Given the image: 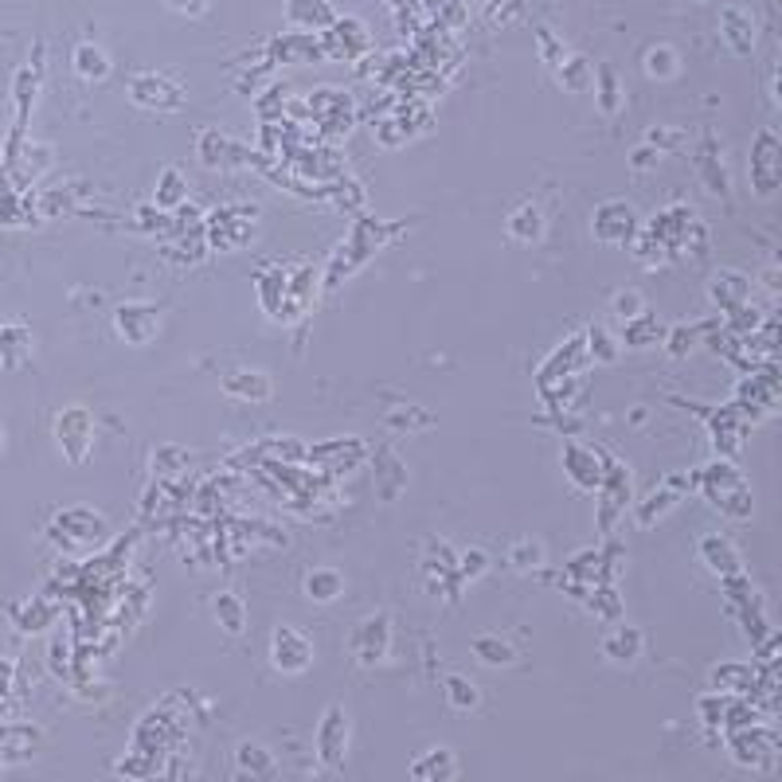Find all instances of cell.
I'll use <instances>...</instances> for the list:
<instances>
[{
    "instance_id": "5bb4252c",
    "label": "cell",
    "mask_w": 782,
    "mask_h": 782,
    "mask_svg": "<svg viewBox=\"0 0 782 782\" xmlns=\"http://www.w3.org/2000/svg\"><path fill=\"white\" fill-rule=\"evenodd\" d=\"M387 646H392V619H387V614H376V619L360 622L356 634H352V654H356L360 666H376V661H384Z\"/></svg>"
},
{
    "instance_id": "2e32d148",
    "label": "cell",
    "mask_w": 782,
    "mask_h": 782,
    "mask_svg": "<svg viewBox=\"0 0 782 782\" xmlns=\"http://www.w3.org/2000/svg\"><path fill=\"white\" fill-rule=\"evenodd\" d=\"M219 387H224V396L239 399V404H267L274 396V379L259 369L227 372V376H219Z\"/></svg>"
},
{
    "instance_id": "8fae6325",
    "label": "cell",
    "mask_w": 782,
    "mask_h": 782,
    "mask_svg": "<svg viewBox=\"0 0 782 782\" xmlns=\"http://www.w3.org/2000/svg\"><path fill=\"white\" fill-rule=\"evenodd\" d=\"M254 224H259L254 204L219 207V216H212V243L216 247H243L247 239L254 235Z\"/></svg>"
},
{
    "instance_id": "60d3db41",
    "label": "cell",
    "mask_w": 782,
    "mask_h": 782,
    "mask_svg": "<svg viewBox=\"0 0 782 782\" xmlns=\"http://www.w3.org/2000/svg\"><path fill=\"white\" fill-rule=\"evenodd\" d=\"M239 771H254V779L251 782H270L274 779V759H270V751L267 747H259V744H243L239 747Z\"/></svg>"
},
{
    "instance_id": "c3c4849f",
    "label": "cell",
    "mask_w": 782,
    "mask_h": 782,
    "mask_svg": "<svg viewBox=\"0 0 782 782\" xmlns=\"http://www.w3.org/2000/svg\"><path fill=\"white\" fill-rule=\"evenodd\" d=\"M427 9H431V16L439 20V24H450V27H458L462 20H466V4H462V0H427Z\"/></svg>"
},
{
    "instance_id": "4fadbf2b",
    "label": "cell",
    "mask_w": 782,
    "mask_h": 782,
    "mask_svg": "<svg viewBox=\"0 0 782 782\" xmlns=\"http://www.w3.org/2000/svg\"><path fill=\"white\" fill-rule=\"evenodd\" d=\"M317 751H321V763L341 767L344 751H349V712L341 704L325 712L321 724H317Z\"/></svg>"
},
{
    "instance_id": "44dd1931",
    "label": "cell",
    "mask_w": 782,
    "mask_h": 782,
    "mask_svg": "<svg viewBox=\"0 0 782 782\" xmlns=\"http://www.w3.org/2000/svg\"><path fill=\"white\" fill-rule=\"evenodd\" d=\"M544 231H548V219H544V207H540L536 200L517 204L513 212H509V219H505V235H509L513 243L532 247L544 239Z\"/></svg>"
},
{
    "instance_id": "db71d44e",
    "label": "cell",
    "mask_w": 782,
    "mask_h": 782,
    "mask_svg": "<svg viewBox=\"0 0 782 782\" xmlns=\"http://www.w3.org/2000/svg\"><path fill=\"white\" fill-rule=\"evenodd\" d=\"M337 200H341V204H352V207H364V189L344 177L341 184H337Z\"/></svg>"
},
{
    "instance_id": "83f0119b",
    "label": "cell",
    "mask_w": 782,
    "mask_h": 782,
    "mask_svg": "<svg viewBox=\"0 0 782 782\" xmlns=\"http://www.w3.org/2000/svg\"><path fill=\"white\" fill-rule=\"evenodd\" d=\"M212 614H216V626L224 630V634H231V638H239V634L247 630V603H243V594L216 591V594H212Z\"/></svg>"
},
{
    "instance_id": "52a82bcc",
    "label": "cell",
    "mask_w": 782,
    "mask_h": 782,
    "mask_svg": "<svg viewBox=\"0 0 782 782\" xmlns=\"http://www.w3.org/2000/svg\"><path fill=\"white\" fill-rule=\"evenodd\" d=\"M270 666L286 677L306 673L314 666V642L297 626H274V634H270Z\"/></svg>"
},
{
    "instance_id": "e0dca14e",
    "label": "cell",
    "mask_w": 782,
    "mask_h": 782,
    "mask_svg": "<svg viewBox=\"0 0 782 782\" xmlns=\"http://www.w3.org/2000/svg\"><path fill=\"white\" fill-rule=\"evenodd\" d=\"M603 450H587L579 442H567L564 446V474L576 489H599L603 481V462H599Z\"/></svg>"
},
{
    "instance_id": "8992f818",
    "label": "cell",
    "mask_w": 782,
    "mask_h": 782,
    "mask_svg": "<svg viewBox=\"0 0 782 782\" xmlns=\"http://www.w3.org/2000/svg\"><path fill=\"white\" fill-rule=\"evenodd\" d=\"M642 231V219L634 212V204L626 200H607V204L594 207L591 216V235L603 247H630V239Z\"/></svg>"
},
{
    "instance_id": "f5cc1de1",
    "label": "cell",
    "mask_w": 782,
    "mask_h": 782,
    "mask_svg": "<svg viewBox=\"0 0 782 782\" xmlns=\"http://www.w3.org/2000/svg\"><path fill=\"white\" fill-rule=\"evenodd\" d=\"M657 157H661V154H657L654 145H649V141H642L638 149H634V154H630V169H634V172H646L649 165H657Z\"/></svg>"
},
{
    "instance_id": "f907efd6",
    "label": "cell",
    "mask_w": 782,
    "mask_h": 782,
    "mask_svg": "<svg viewBox=\"0 0 782 782\" xmlns=\"http://www.w3.org/2000/svg\"><path fill=\"white\" fill-rule=\"evenodd\" d=\"M212 4H216V0H165V9L177 12V16H189V20L207 16V12H212Z\"/></svg>"
},
{
    "instance_id": "484cf974",
    "label": "cell",
    "mask_w": 782,
    "mask_h": 782,
    "mask_svg": "<svg viewBox=\"0 0 782 782\" xmlns=\"http://www.w3.org/2000/svg\"><path fill=\"white\" fill-rule=\"evenodd\" d=\"M642 646H646V638H642V630L638 626H614L611 634L603 638V654H607V661H614V666H634L642 657Z\"/></svg>"
},
{
    "instance_id": "ab89813d",
    "label": "cell",
    "mask_w": 782,
    "mask_h": 782,
    "mask_svg": "<svg viewBox=\"0 0 782 782\" xmlns=\"http://www.w3.org/2000/svg\"><path fill=\"white\" fill-rule=\"evenodd\" d=\"M646 294L642 290H634V286H622V290H614L611 294V317L614 321H634V317H642L646 314Z\"/></svg>"
},
{
    "instance_id": "11a10c76",
    "label": "cell",
    "mask_w": 782,
    "mask_h": 782,
    "mask_svg": "<svg viewBox=\"0 0 782 782\" xmlns=\"http://www.w3.org/2000/svg\"><path fill=\"white\" fill-rule=\"evenodd\" d=\"M0 450H4V427H0Z\"/></svg>"
},
{
    "instance_id": "6da1fadb",
    "label": "cell",
    "mask_w": 782,
    "mask_h": 782,
    "mask_svg": "<svg viewBox=\"0 0 782 782\" xmlns=\"http://www.w3.org/2000/svg\"><path fill=\"white\" fill-rule=\"evenodd\" d=\"M696 486H701V494L709 497L712 505H716L719 513L732 517V521H744V517H751V489H747V477L739 474V466L732 458H719L712 462V466H704L701 474H696Z\"/></svg>"
},
{
    "instance_id": "7dc6e473",
    "label": "cell",
    "mask_w": 782,
    "mask_h": 782,
    "mask_svg": "<svg viewBox=\"0 0 782 782\" xmlns=\"http://www.w3.org/2000/svg\"><path fill=\"white\" fill-rule=\"evenodd\" d=\"M52 619H55L52 607L39 603V599H32V603L16 607V626H20V630H44Z\"/></svg>"
},
{
    "instance_id": "30bf717a",
    "label": "cell",
    "mask_w": 782,
    "mask_h": 782,
    "mask_svg": "<svg viewBox=\"0 0 782 782\" xmlns=\"http://www.w3.org/2000/svg\"><path fill=\"white\" fill-rule=\"evenodd\" d=\"M716 32L724 39L732 55L747 59V55H756V39H759V27H756V16L739 4H728V9H719V20H716Z\"/></svg>"
},
{
    "instance_id": "1f68e13d",
    "label": "cell",
    "mask_w": 782,
    "mask_h": 782,
    "mask_svg": "<svg viewBox=\"0 0 782 782\" xmlns=\"http://www.w3.org/2000/svg\"><path fill=\"white\" fill-rule=\"evenodd\" d=\"M36 196L16 189H0V227H32L36 224Z\"/></svg>"
},
{
    "instance_id": "836d02e7",
    "label": "cell",
    "mask_w": 782,
    "mask_h": 782,
    "mask_svg": "<svg viewBox=\"0 0 782 782\" xmlns=\"http://www.w3.org/2000/svg\"><path fill=\"white\" fill-rule=\"evenodd\" d=\"M544 564H548V548H544V540L521 536L513 548H509V567H513L517 576H532V571H540Z\"/></svg>"
},
{
    "instance_id": "f1b7e54d",
    "label": "cell",
    "mask_w": 782,
    "mask_h": 782,
    "mask_svg": "<svg viewBox=\"0 0 782 782\" xmlns=\"http://www.w3.org/2000/svg\"><path fill=\"white\" fill-rule=\"evenodd\" d=\"M642 71L654 82L677 79V75H681V52H677L673 44H649L646 52H642Z\"/></svg>"
},
{
    "instance_id": "277c9868",
    "label": "cell",
    "mask_w": 782,
    "mask_h": 782,
    "mask_svg": "<svg viewBox=\"0 0 782 782\" xmlns=\"http://www.w3.org/2000/svg\"><path fill=\"white\" fill-rule=\"evenodd\" d=\"M55 446H59V454H64L71 466H82V462L94 454V439H99V431H94V415L87 411V407H64V411L55 415Z\"/></svg>"
},
{
    "instance_id": "b9f144b4",
    "label": "cell",
    "mask_w": 782,
    "mask_h": 782,
    "mask_svg": "<svg viewBox=\"0 0 782 782\" xmlns=\"http://www.w3.org/2000/svg\"><path fill=\"white\" fill-rule=\"evenodd\" d=\"M474 654L477 661H486V666H513L517 661V649L505 638H497V634H481V638L474 642Z\"/></svg>"
},
{
    "instance_id": "ba28073f",
    "label": "cell",
    "mask_w": 782,
    "mask_h": 782,
    "mask_svg": "<svg viewBox=\"0 0 782 782\" xmlns=\"http://www.w3.org/2000/svg\"><path fill=\"white\" fill-rule=\"evenodd\" d=\"M317 44H321V55H329V59H360V55L372 52V36L369 27L360 24L356 16H337L333 24L325 27V32H317Z\"/></svg>"
},
{
    "instance_id": "9f6ffc18",
    "label": "cell",
    "mask_w": 782,
    "mask_h": 782,
    "mask_svg": "<svg viewBox=\"0 0 782 782\" xmlns=\"http://www.w3.org/2000/svg\"><path fill=\"white\" fill-rule=\"evenodd\" d=\"M696 4H712V0H696Z\"/></svg>"
},
{
    "instance_id": "bcb514c9",
    "label": "cell",
    "mask_w": 782,
    "mask_h": 782,
    "mask_svg": "<svg viewBox=\"0 0 782 782\" xmlns=\"http://www.w3.org/2000/svg\"><path fill=\"white\" fill-rule=\"evenodd\" d=\"M446 701H450V709H458V712H469V709H477V689L466 681V677H458V673H450L446 677Z\"/></svg>"
},
{
    "instance_id": "9c48e42d",
    "label": "cell",
    "mask_w": 782,
    "mask_h": 782,
    "mask_svg": "<svg viewBox=\"0 0 782 782\" xmlns=\"http://www.w3.org/2000/svg\"><path fill=\"white\" fill-rule=\"evenodd\" d=\"M129 102L141 110H180L184 106V87L169 75L141 71L129 79Z\"/></svg>"
},
{
    "instance_id": "e575fe53",
    "label": "cell",
    "mask_w": 782,
    "mask_h": 782,
    "mask_svg": "<svg viewBox=\"0 0 782 782\" xmlns=\"http://www.w3.org/2000/svg\"><path fill=\"white\" fill-rule=\"evenodd\" d=\"M79 196H82V184H67V189H47L44 196H36V216L39 219H55V216H67L79 207Z\"/></svg>"
},
{
    "instance_id": "f546056e",
    "label": "cell",
    "mask_w": 782,
    "mask_h": 782,
    "mask_svg": "<svg viewBox=\"0 0 782 782\" xmlns=\"http://www.w3.org/2000/svg\"><path fill=\"white\" fill-rule=\"evenodd\" d=\"M661 337H666V325L657 321L654 314H642V317H634V321H626L622 325V333H619V344L622 349H654V344H661Z\"/></svg>"
},
{
    "instance_id": "ee69618b",
    "label": "cell",
    "mask_w": 782,
    "mask_h": 782,
    "mask_svg": "<svg viewBox=\"0 0 782 782\" xmlns=\"http://www.w3.org/2000/svg\"><path fill=\"white\" fill-rule=\"evenodd\" d=\"M696 169L704 172V184L719 196H728V180H724V161L716 157V145H709L701 157H696Z\"/></svg>"
},
{
    "instance_id": "5b68a950",
    "label": "cell",
    "mask_w": 782,
    "mask_h": 782,
    "mask_svg": "<svg viewBox=\"0 0 782 782\" xmlns=\"http://www.w3.org/2000/svg\"><path fill=\"white\" fill-rule=\"evenodd\" d=\"M161 329H165V306H157V302H126V306L114 309L117 341L141 349V344L157 341Z\"/></svg>"
},
{
    "instance_id": "d6986e66",
    "label": "cell",
    "mask_w": 782,
    "mask_h": 782,
    "mask_svg": "<svg viewBox=\"0 0 782 782\" xmlns=\"http://www.w3.org/2000/svg\"><path fill=\"white\" fill-rule=\"evenodd\" d=\"M4 169L16 172V192H20V184L47 177V172L55 169V149L47 141H24L16 154H12V161L4 165Z\"/></svg>"
},
{
    "instance_id": "f6af8a7d",
    "label": "cell",
    "mask_w": 782,
    "mask_h": 782,
    "mask_svg": "<svg viewBox=\"0 0 782 782\" xmlns=\"http://www.w3.org/2000/svg\"><path fill=\"white\" fill-rule=\"evenodd\" d=\"M489 571V556L481 548H469L462 559H454V579L458 583H477Z\"/></svg>"
},
{
    "instance_id": "9a60e30c",
    "label": "cell",
    "mask_w": 782,
    "mask_h": 782,
    "mask_svg": "<svg viewBox=\"0 0 782 782\" xmlns=\"http://www.w3.org/2000/svg\"><path fill=\"white\" fill-rule=\"evenodd\" d=\"M696 556H701V564L719 579H732L744 571V556H739L736 544H732L728 536H719V532H709V536L696 540Z\"/></svg>"
},
{
    "instance_id": "7a4b0ae2",
    "label": "cell",
    "mask_w": 782,
    "mask_h": 782,
    "mask_svg": "<svg viewBox=\"0 0 782 782\" xmlns=\"http://www.w3.org/2000/svg\"><path fill=\"white\" fill-rule=\"evenodd\" d=\"M52 536H55V544L67 552H90L110 536V524L99 509H90V505H71V509H64V513H55Z\"/></svg>"
},
{
    "instance_id": "3957f363",
    "label": "cell",
    "mask_w": 782,
    "mask_h": 782,
    "mask_svg": "<svg viewBox=\"0 0 782 782\" xmlns=\"http://www.w3.org/2000/svg\"><path fill=\"white\" fill-rule=\"evenodd\" d=\"M782 184V157H779V134L774 126H759L751 137V154H747V189L756 200H771Z\"/></svg>"
},
{
    "instance_id": "f35d334b",
    "label": "cell",
    "mask_w": 782,
    "mask_h": 782,
    "mask_svg": "<svg viewBox=\"0 0 782 782\" xmlns=\"http://www.w3.org/2000/svg\"><path fill=\"white\" fill-rule=\"evenodd\" d=\"M286 286H290V279L279 267H270L267 274H259V297H262V309H267L270 317H279V302H286Z\"/></svg>"
},
{
    "instance_id": "7402d4cb",
    "label": "cell",
    "mask_w": 782,
    "mask_h": 782,
    "mask_svg": "<svg viewBox=\"0 0 782 782\" xmlns=\"http://www.w3.org/2000/svg\"><path fill=\"white\" fill-rule=\"evenodd\" d=\"M32 352H36V341H32V329L24 321L0 325V369H24Z\"/></svg>"
},
{
    "instance_id": "ac0fdd59",
    "label": "cell",
    "mask_w": 782,
    "mask_h": 782,
    "mask_svg": "<svg viewBox=\"0 0 782 782\" xmlns=\"http://www.w3.org/2000/svg\"><path fill=\"white\" fill-rule=\"evenodd\" d=\"M709 297L724 314H736V309L751 306V279L739 270H716L709 279Z\"/></svg>"
},
{
    "instance_id": "4dcf8cb0",
    "label": "cell",
    "mask_w": 782,
    "mask_h": 782,
    "mask_svg": "<svg viewBox=\"0 0 782 782\" xmlns=\"http://www.w3.org/2000/svg\"><path fill=\"white\" fill-rule=\"evenodd\" d=\"M552 75H556L559 90H567V94H587V90H591V79H594V64L587 59V55L567 52L564 64H559Z\"/></svg>"
},
{
    "instance_id": "7c38bea8",
    "label": "cell",
    "mask_w": 782,
    "mask_h": 782,
    "mask_svg": "<svg viewBox=\"0 0 782 782\" xmlns=\"http://www.w3.org/2000/svg\"><path fill=\"white\" fill-rule=\"evenodd\" d=\"M693 486H696V474H669L666 481H661V489H657L654 497H646V501H642V509H638V524H642V529H649V524L661 521L669 509H677L684 497L693 494Z\"/></svg>"
},
{
    "instance_id": "d590c367",
    "label": "cell",
    "mask_w": 782,
    "mask_h": 782,
    "mask_svg": "<svg viewBox=\"0 0 782 782\" xmlns=\"http://www.w3.org/2000/svg\"><path fill=\"white\" fill-rule=\"evenodd\" d=\"M415 779L419 782H450L454 779V756L446 747H431L419 763H415Z\"/></svg>"
},
{
    "instance_id": "816d5d0a",
    "label": "cell",
    "mask_w": 782,
    "mask_h": 782,
    "mask_svg": "<svg viewBox=\"0 0 782 782\" xmlns=\"http://www.w3.org/2000/svg\"><path fill=\"white\" fill-rule=\"evenodd\" d=\"M415 415H427V411H419V407H399V411H387L384 415V423L392 427V431H415V427H411Z\"/></svg>"
},
{
    "instance_id": "d6a6232c",
    "label": "cell",
    "mask_w": 782,
    "mask_h": 782,
    "mask_svg": "<svg viewBox=\"0 0 782 782\" xmlns=\"http://www.w3.org/2000/svg\"><path fill=\"white\" fill-rule=\"evenodd\" d=\"M154 200H157V212H180V207L189 204V180H184V172L165 169L161 177H157Z\"/></svg>"
},
{
    "instance_id": "603a6c76",
    "label": "cell",
    "mask_w": 782,
    "mask_h": 782,
    "mask_svg": "<svg viewBox=\"0 0 782 782\" xmlns=\"http://www.w3.org/2000/svg\"><path fill=\"white\" fill-rule=\"evenodd\" d=\"M286 20L297 32L317 36V32H325L337 20V9L333 0H286Z\"/></svg>"
},
{
    "instance_id": "d4e9b609",
    "label": "cell",
    "mask_w": 782,
    "mask_h": 782,
    "mask_svg": "<svg viewBox=\"0 0 782 782\" xmlns=\"http://www.w3.org/2000/svg\"><path fill=\"white\" fill-rule=\"evenodd\" d=\"M591 94H594V106H599V114H607V117H614L622 106H626V87H622L619 71H614L611 64L594 67Z\"/></svg>"
},
{
    "instance_id": "681fc988",
    "label": "cell",
    "mask_w": 782,
    "mask_h": 782,
    "mask_svg": "<svg viewBox=\"0 0 782 782\" xmlns=\"http://www.w3.org/2000/svg\"><path fill=\"white\" fill-rule=\"evenodd\" d=\"M517 9H521V0H481V16L489 24H509L517 16Z\"/></svg>"
},
{
    "instance_id": "cb8c5ba5",
    "label": "cell",
    "mask_w": 782,
    "mask_h": 782,
    "mask_svg": "<svg viewBox=\"0 0 782 782\" xmlns=\"http://www.w3.org/2000/svg\"><path fill=\"white\" fill-rule=\"evenodd\" d=\"M71 71L79 82H106L110 71H114V64H110L106 47L94 44V39H82V44H75V52H71Z\"/></svg>"
},
{
    "instance_id": "8d00e7d4",
    "label": "cell",
    "mask_w": 782,
    "mask_h": 782,
    "mask_svg": "<svg viewBox=\"0 0 782 782\" xmlns=\"http://www.w3.org/2000/svg\"><path fill=\"white\" fill-rule=\"evenodd\" d=\"M583 349L591 352L594 364H614L619 352H622V344H619V333H611L607 325H591L587 337H583Z\"/></svg>"
},
{
    "instance_id": "7bdbcfd3",
    "label": "cell",
    "mask_w": 782,
    "mask_h": 782,
    "mask_svg": "<svg viewBox=\"0 0 782 782\" xmlns=\"http://www.w3.org/2000/svg\"><path fill=\"white\" fill-rule=\"evenodd\" d=\"M704 333V325H673V329H666V337H661V344H666V352L673 360L689 356V352L696 349V337Z\"/></svg>"
},
{
    "instance_id": "4316f807",
    "label": "cell",
    "mask_w": 782,
    "mask_h": 782,
    "mask_svg": "<svg viewBox=\"0 0 782 782\" xmlns=\"http://www.w3.org/2000/svg\"><path fill=\"white\" fill-rule=\"evenodd\" d=\"M302 594L309 603H337L344 594V576L337 567H309L302 579Z\"/></svg>"
},
{
    "instance_id": "ffe728a7",
    "label": "cell",
    "mask_w": 782,
    "mask_h": 782,
    "mask_svg": "<svg viewBox=\"0 0 782 782\" xmlns=\"http://www.w3.org/2000/svg\"><path fill=\"white\" fill-rule=\"evenodd\" d=\"M196 154L200 161H204V169H235V165H247L243 145L231 141V137L219 134V129H204V134H200Z\"/></svg>"
},
{
    "instance_id": "74e56055",
    "label": "cell",
    "mask_w": 782,
    "mask_h": 782,
    "mask_svg": "<svg viewBox=\"0 0 782 782\" xmlns=\"http://www.w3.org/2000/svg\"><path fill=\"white\" fill-rule=\"evenodd\" d=\"M532 36H536V55H540V64L548 67V71H556L559 64H564V55H567V44H564V36H556L548 24H536L532 27Z\"/></svg>"
}]
</instances>
